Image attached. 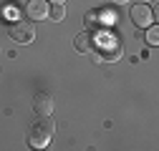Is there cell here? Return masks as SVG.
<instances>
[{"mask_svg": "<svg viewBox=\"0 0 159 151\" xmlns=\"http://www.w3.org/2000/svg\"><path fill=\"white\" fill-rule=\"evenodd\" d=\"M53 134H56V123H53L48 116H43V119H38V121L30 123L25 141H28L30 149H43V146L53 139Z\"/></svg>", "mask_w": 159, "mask_h": 151, "instance_id": "1", "label": "cell"}, {"mask_svg": "<svg viewBox=\"0 0 159 151\" xmlns=\"http://www.w3.org/2000/svg\"><path fill=\"white\" fill-rule=\"evenodd\" d=\"M8 35L13 38L15 43H20V45L33 43L35 41V25H33L30 18H20V20H13L8 25Z\"/></svg>", "mask_w": 159, "mask_h": 151, "instance_id": "2", "label": "cell"}, {"mask_svg": "<svg viewBox=\"0 0 159 151\" xmlns=\"http://www.w3.org/2000/svg\"><path fill=\"white\" fill-rule=\"evenodd\" d=\"M121 43L119 41H109V43H101L96 50H93V58H96V63H114V61H119L121 58Z\"/></svg>", "mask_w": 159, "mask_h": 151, "instance_id": "3", "label": "cell"}, {"mask_svg": "<svg viewBox=\"0 0 159 151\" xmlns=\"http://www.w3.org/2000/svg\"><path fill=\"white\" fill-rule=\"evenodd\" d=\"M129 18H131L134 25H139V28H149L152 20H154V13H152L147 5H142V3H134L131 10H129Z\"/></svg>", "mask_w": 159, "mask_h": 151, "instance_id": "4", "label": "cell"}, {"mask_svg": "<svg viewBox=\"0 0 159 151\" xmlns=\"http://www.w3.org/2000/svg\"><path fill=\"white\" fill-rule=\"evenodd\" d=\"M46 15H51L46 0H28V3H25V18H30V20H41V18H46Z\"/></svg>", "mask_w": 159, "mask_h": 151, "instance_id": "5", "label": "cell"}, {"mask_svg": "<svg viewBox=\"0 0 159 151\" xmlns=\"http://www.w3.org/2000/svg\"><path fill=\"white\" fill-rule=\"evenodd\" d=\"M33 111L38 113V116H48V113L53 111V96H51V93H35Z\"/></svg>", "mask_w": 159, "mask_h": 151, "instance_id": "6", "label": "cell"}, {"mask_svg": "<svg viewBox=\"0 0 159 151\" xmlns=\"http://www.w3.org/2000/svg\"><path fill=\"white\" fill-rule=\"evenodd\" d=\"M73 48H76L78 53H93V50H96L93 35H91V33H81V35H76V38H73Z\"/></svg>", "mask_w": 159, "mask_h": 151, "instance_id": "7", "label": "cell"}, {"mask_svg": "<svg viewBox=\"0 0 159 151\" xmlns=\"http://www.w3.org/2000/svg\"><path fill=\"white\" fill-rule=\"evenodd\" d=\"M106 18H109V10H106V8H104V10H89V13H86V25L96 28V25H101Z\"/></svg>", "mask_w": 159, "mask_h": 151, "instance_id": "8", "label": "cell"}, {"mask_svg": "<svg viewBox=\"0 0 159 151\" xmlns=\"http://www.w3.org/2000/svg\"><path fill=\"white\" fill-rule=\"evenodd\" d=\"M147 43H149V45H159V25H149V30H147Z\"/></svg>", "mask_w": 159, "mask_h": 151, "instance_id": "9", "label": "cell"}, {"mask_svg": "<svg viewBox=\"0 0 159 151\" xmlns=\"http://www.w3.org/2000/svg\"><path fill=\"white\" fill-rule=\"evenodd\" d=\"M51 18H53L56 23H58V20H63V18H66V8H63L61 3H56V5L51 8Z\"/></svg>", "mask_w": 159, "mask_h": 151, "instance_id": "10", "label": "cell"}, {"mask_svg": "<svg viewBox=\"0 0 159 151\" xmlns=\"http://www.w3.org/2000/svg\"><path fill=\"white\" fill-rule=\"evenodd\" d=\"M154 18H157V23H159V3H157V8H154Z\"/></svg>", "mask_w": 159, "mask_h": 151, "instance_id": "11", "label": "cell"}, {"mask_svg": "<svg viewBox=\"0 0 159 151\" xmlns=\"http://www.w3.org/2000/svg\"><path fill=\"white\" fill-rule=\"evenodd\" d=\"M51 3H66V0H51Z\"/></svg>", "mask_w": 159, "mask_h": 151, "instance_id": "12", "label": "cell"}]
</instances>
